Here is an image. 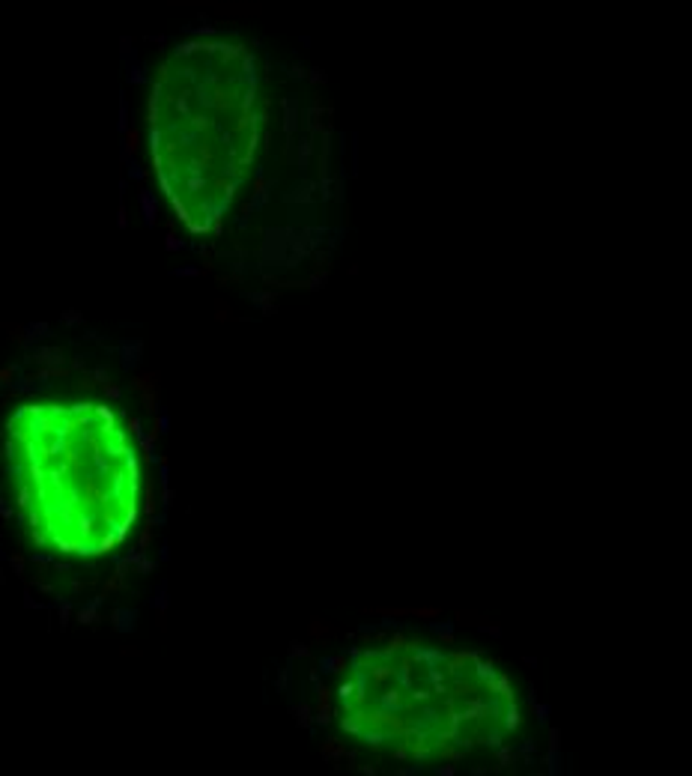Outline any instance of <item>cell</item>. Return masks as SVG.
Instances as JSON below:
<instances>
[{
  "label": "cell",
  "instance_id": "6da1fadb",
  "mask_svg": "<svg viewBox=\"0 0 692 776\" xmlns=\"http://www.w3.org/2000/svg\"><path fill=\"white\" fill-rule=\"evenodd\" d=\"M3 451L36 543L96 559L128 537L140 511V454L111 406L87 397L27 400L6 418Z\"/></svg>",
  "mask_w": 692,
  "mask_h": 776
},
{
  "label": "cell",
  "instance_id": "3957f363",
  "mask_svg": "<svg viewBox=\"0 0 692 776\" xmlns=\"http://www.w3.org/2000/svg\"><path fill=\"white\" fill-rule=\"evenodd\" d=\"M457 666L418 642L361 651L340 686L344 725L361 741L400 755H430L457 734L459 711L450 678Z\"/></svg>",
  "mask_w": 692,
  "mask_h": 776
},
{
  "label": "cell",
  "instance_id": "7a4b0ae2",
  "mask_svg": "<svg viewBox=\"0 0 692 776\" xmlns=\"http://www.w3.org/2000/svg\"><path fill=\"white\" fill-rule=\"evenodd\" d=\"M263 132V78L251 48L192 39L158 66L149 90V149L158 185L188 230L227 215L254 171Z\"/></svg>",
  "mask_w": 692,
  "mask_h": 776
}]
</instances>
